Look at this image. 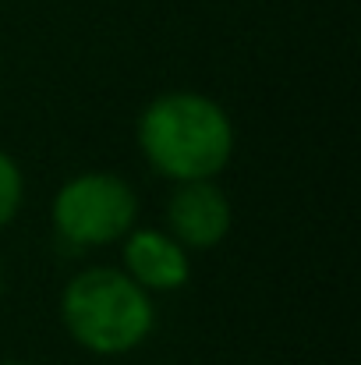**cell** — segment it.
Segmentation results:
<instances>
[{"instance_id":"7a4b0ae2","label":"cell","mask_w":361,"mask_h":365,"mask_svg":"<svg viewBox=\"0 0 361 365\" xmlns=\"http://www.w3.org/2000/svg\"><path fill=\"white\" fill-rule=\"evenodd\" d=\"M61 319L71 341L93 355H127L156 327V309L145 287L124 269L93 266L68 280L61 294Z\"/></svg>"},{"instance_id":"6da1fadb","label":"cell","mask_w":361,"mask_h":365,"mask_svg":"<svg viewBox=\"0 0 361 365\" xmlns=\"http://www.w3.org/2000/svg\"><path fill=\"white\" fill-rule=\"evenodd\" d=\"M138 149L170 181H213L234 156V124L202 93H163L138 118Z\"/></svg>"},{"instance_id":"8992f818","label":"cell","mask_w":361,"mask_h":365,"mask_svg":"<svg viewBox=\"0 0 361 365\" xmlns=\"http://www.w3.org/2000/svg\"><path fill=\"white\" fill-rule=\"evenodd\" d=\"M21 202H25V178H21V167L14 163L11 153L0 149V231L21 213Z\"/></svg>"},{"instance_id":"5b68a950","label":"cell","mask_w":361,"mask_h":365,"mask_svg":"<svg viewBox=\"0 0 361 365\" xmlns=\"http://www.w3.org/2000/svg\"><path fill=\"white\" fill-rule=\"evenodd\" d=\"M124 273L145 291H177L192 277L188 252L156 227H131L124 235Z\"/></svg>"},{"instance_id":"277c9868","label":"cell","mask_w":361,"mask_h":365,"mask_svg":"<svg viewBox=\"0 0 361 365\" xmlns=\"http://www.w3.org/2000/svg\"><path fill=\"white\" fill-rule=\"evenodd\" d=\"M170 238L184 252H209L231 235V199L213 181H181L167 202Z\"/></svg>"},{"instance_id":"3957f363","label":"cell","mask_w":361,"mask_h":365,"mask_svg":"<svg viewBox=\"0 0 361 365\" xmlns=\"http://www.w3.org/2000/svg\"><path fill=\"white\" fill-rule=\"evenodd\" d=\"M135 217H138V199L131 185L107 170H89L64 181L53 199V227L75 248L120 242L135 227Z\"/></svg>"},{"instance_id":"52a82bcc","label":"cell","mask_w":361,"mask_h":365,"mask_svg":"<svg viewBox=\"0 0 361 365\" xmlns=\"http://www.w3.org/2000/svg\"><path fill=\"white\" fill-rule=\"evenodd\" d=\"M0 365H28V362H0Z\"/></svg>"},{"instance_id":"ba28073f","label":"cell","mask_w":361,"mask_h":365,"mask_svg":"<svg viewBox=\"0 0 361 365\" xmlns=\"http://www.w3.org/2000/svg\"><path fill=\"white\" fill-rule=\"evenodd\" d=\"M0 284H4V277H0Z\"/></svg>"}]
</instances>
